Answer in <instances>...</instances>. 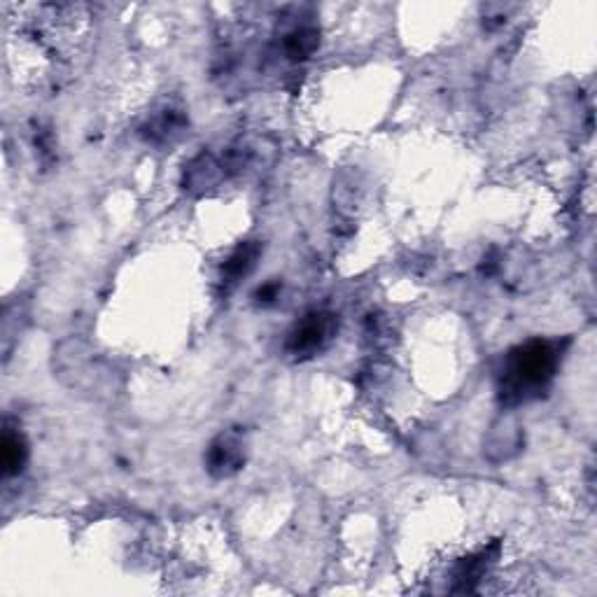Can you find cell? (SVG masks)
<instances>
[{"label":"cell","mask_w":597,"mask_h":597,"mask_svg":"<svg viewBox=\"0 0 597 597\" xmlns=\"http://www.w3.org/2000/svg\"><path fill=\"white\" fill-rule=\"evenodd\" d=\"M558 350L551 341H530L509 353L500 374V397L507 404H521L542 395L558 369Z\"/></svg>","instance_id":"cell-1"},{"label":"cell","mask_w":597,"mask_h":597,"mask_svg":"<svg viewBox=\"0 0 597 597\" xmlns=\"http://www.w3.org/2000/svg\"><path fill=\"white\" fill-rule=\"evenodd\" d=\"M336 336V318L327 311H313L304 315L287 334L285 353L294 360H308V357L322 353Z\"/></svg>","instance_id":"cell-2"},{"label":"cell","mask_w":597,"mask_h":597,"mask_svg":"<svg viewBox=\"0 0 597 597\" xmlns=\"http://www.w3.org/2000/svg\"><path fill=\"white\" fill-rule=\"evenodd\" d=\"M245 462L243 439L236 432L220 434L206 453V467L215 479H227L234 476Z\"/></svg>","instance_id":"cell-3"},{"label":"cell","mask_w":597,"mask_h":597,"mask_svg":"<svg viewBox=\"0 0 597 597\" xmlns=\"http://www.w3.org/2000/svg\"><path fill=\"white\" fill-rule=\"evenodd\" d=\"M224 166L222 161H217L213 154L203 152L196 157L192 164L185 168V178L182 185L189 194H206L210 189H215L224 180Z\"/></svg>","instance_id":"cell-4"},{"label":"cell","mask_w":597,"mask_h":597,"mask_svg":"<svg viewBox=\"0 0 597 597\" xmlns=\"http://www.w3.org/2000/svg\"><path fill=\"white\" fill-rule=\"evenodd\" d=\"M187 129V115L178 108H164L140 129L143 138L152 145H171Z\"/></svg>","instance_id":"cell-5"},{"label":"cell","mask_w":597,"mask_h":597,"mask_svg":"<svg viewBox=\"0 0 597 597\" xmlns=\"http://www.w3.org/2000/svg\"><path fill=\"white\" fill-rule=\"evenodd\" d=\"M259 252H262V248H259V243H241L238 248L231 252V255L227 257V262H224L222 266V280L227 283L229 287H234L238 280L248 276V273L255 269L257 259H259Z\"/></svg>","instance_id":"cell-6"},{"label":"cell","mask_w":597,"mask_h":597,"mask_svg":"<svg viewBox=\"0 0 597 597\" xmlns=\"http://www.w3.org/2000/svg\"><path fill=\"white\" fill-rule=\"evenodd\" d=\"M0 455H3L5 479L24 472V467L28 462V444H26L24 434L7 425L3 432V448H0Z\"/></svg>","instance_id":"cell-7"},{"label":"cell","mask_w":597,"mask_h":597,"mask_svg":"<svg viewBox=\"0 0 597 597\" xmlns=\"http://www.w3.org/2000/svg\"><path fill=\"white\" fill-rule=\"evenodd\" d=\"M320 45V33L318 28L311 24H297L290 31L285 33L283 38V52L287 59L292 61H304L311 56Z\"/></svg>","instance_id":"cell-8"},{"label":"cell","mask_w":597,"mask_h":597,"mask_svg":"<svg viewBox=\"0 0 597 597\" xmlns=\"http://www.w3.org/2000/svg\"><path fill=\"white\" fill-rule=\"evenodd\" d=\"M278 292H280L278 283H266L264 287H259L257 294H255V299H257L262 306H266V304H271V301L278 297Z\"/></svg>","instance_id":"cell-9"}]
</instances>
